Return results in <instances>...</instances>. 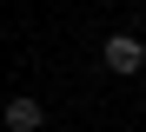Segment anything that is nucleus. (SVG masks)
I'll return each mask as SVG.
<instances>
[{"mask_svg":"<svg viewBox=\"0 0 146 132\" xmlns=\"http://www.w3.org/2000/svg\"><path fill=\"white\" fill-rule=\"evenodd\" d=\"M0 119H7V132H40V125H46V106H40V99H7Z\"/></svg>","mask_w":146,"mask_h":132,"instance_id":"nucleus-2","label":"nucleus"},{"mask_svg":"<svg viewBox=\"0 0 146 132\" xmlns=\"http://www.w3.org/2000/svg\"><path fill=\"white\" fill-rule=\"evenodd\" d=\"M100 66L119 73V79H133V73L146 66V40H139V33H113V40L100 46Z\"/></svg>","mask_w":146,"mask_h":132,"instance_id":"nucleus-1","label":"nucleus"}]
</instances>
